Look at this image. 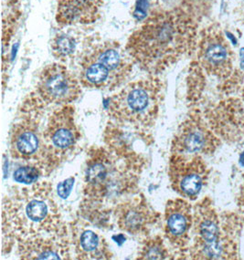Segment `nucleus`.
Segmentation results:
<instances>
[{"label": "nucleus", "instance_id": "f257e3e1", "mask_svg": "<svg viewBox=\"0 0 244 260\" xmlns=\"http://www.w3.org/2000/svg\"><path fill=\"white\" fill-rule=\"evenodd\" d=\"M199 10L194 0L150 14L127 41V52L135 64L150 75H158L196 50L199 40Z\"/></svg>", "mask_w": 244, "mask_h": 260}, {"label": "nucleus", "instance_id": "f03ea898", "mask_svg": "<svg viewBox=\"0 0 244 260\" xmlns=\"http://www.w3.org/2000/svg\"><path fill=\"white\" fill-rule=\"evenodd\" d=\"M144 159L139 154L124 155L110 149L90 150L84 175V201L99 207L109 200L137 188Z\"/></svg>", "mask_w": 244, "mask_h": 260}, {"label": "nucleus", "instance_id": "7ed1b4c3", "mask_svg": "<svg viewBox=\"0 0 244 260\" xmlns=\"http://www.w3.org/2000/svg\"><path fill=\"white\" fill-rule=\"evenodd\" d=\"M2 224L17 239L40 235L68 234L60 218L50 184L42 182L24 187L3 202Z\"/></svg>", "mask_w": 244, "mask_h": 260}, {"label": "nucleus", "instance_id": "20e7f679", "mask_svg": "<svg viewBox=\"0 0 244 260\" xmlns=\"http://www.w3.org/2000/svg\"><path fill=\"white\" fill-rule=\"evenodd\" d=\"M134 64L127 49L117 41L87 39L79 58L81 86L98 90H114L131 76Z\"/></svg>", "mask_w": 244, "mask_h": 260}, {"label": "nucleus", "instance_id": "39448f33", "mask_svg": "<svg viewBox=\"0 0 244 260\" xmlns=\"http://www.w3.org/2000/svg\"><path fill=\"white\" fill-rule=\"evenodd\" d=\"M162 83L157 78L134 81L109 98L106 112L114 123L147 130L159 113Z\"/></svg>", "mask_w": 244, "mask_h": 260}, {"label": "nucleus", "instance_id": "423d86ee", "mask_svg": "<svg viewBox=\"0 0 244 260\" xmlns=\"http://www.w3.org/2000/svg\"><path fill=\"white\" fill-rule=\"evenodd\" d=\"M47 105L34 92L28 95L20 109L21 116L9 134V152L14 159L34 161L46 169L44 130H41V116Z\"/></svg>", "mask_w": 244, "mask_h": 260}, {"label": "nucleus", "instance_id": "0eeeda50", "mask_svg": "<svg viewBox=\"0 0 244 260\" xmlns=\"http://www.w3.org/2000/svg\"><path fill=\"white\" fill-rule=\"evenodd\" d=\"M74 113L71 104L56 109L49 117L44 129L47 170H51L67 159L81 139Z\"/></svg>", "mask_w": 244, "mask_h": 260}, {"label": "nucleus", "instance_id": "6e6552de", "mask_svg": "<svg viewBox=\"0 0 244 260\" xmlns=\"http://www.w3.org/2000/svg\"><path fill=\"white\" fill-rule=\"evenodd\" d=\"M81 82L63 63L47 65L39 76L34 93L45 105H71L81 94Z\"/></svg>", "mask_w": 244, "mask_h": 260}, {"label": "nucleus", "instance_id": "1a4fd4ad", "mask_svg": "<svg viewBox=\"0 0 244 260\" xmlns=\"http://www.w3.org/2000/svg\"><path fill=\"white\" fill-rule=\"evenodd\" d=\"M197 65L210 76L227 79L233 71V54L221 27L211 25L199 33Z\"/></svg>", "mask_w": 244, "mask_h": 260}, {"label": "nucleus", "instance_id": "9d476101", "mask_svg": "<svg viewBox=\"0 0 244 260\" xmlns=\"http://www.w3.org/2000/svg\"><path fill=\"white\" fill-rule=\"evenodd\" d=\"M208 168L200 155L172 153L168 176L172 188L181 198L195 200L207 183Z\"/></svg>", "mask_w": 244, "mask_h": 260}, {"label": "nucleus", "instance_id": "9b49d317", "mask_svg": "<svg viewBox=\"0 0 244 260\" xmlns=\"http://www.w3.org/2000/svg\"><path fill=\"white\" fill-rule=\"evenodd\" d=\"M196 235L191 256L194 258H217L222 255L220 225L211 206L204 200L197 205L193 215Z\"/></svg>", "mask_w": 244, "mask_h": 260}, {"label": "nucleus", "instance_id": "f8f14e48", "mask_svg": "<svg viewBox=\"0 0 244 260\" xmlns=\"http://www.w3.org/2000/svg\"><path fill=\"white\" fill-rule=\"evenodd\" d=\"M216 138L199 116L192 114L176 132L172 142V153L200 155L212 153Z\"/></svg>", "mask_w": 244, "mask_h": 260}, {"label": "nucleus", "instance_id": "ddd939ff", "mask_svg": "<svg viewBox=\"0 0 244 260\" xmlns=\"http://www.w3.org/2000/svg\"><path fill=\"white\" fill-rule=\"evenodd\" d=\"M113 214L118 228L134 236L147 233L159 218V213L150 207L143 194L119 204Z\"/></svg>", "mask_w": 244, "mask_h": 260}, {"label": "nucleus", "instance_id": "4468645a", "mask_svg": "<svg viewBox=\"0 0 244 260\" xmlns=\"http://www.w3.org/2000/svg\"><path fill=\"white\" fill-rule=\"evenodd\" d=\"M18 255L22 259H70L68 234L40 235L20 238Z\"/></svg>", "mask_w": 244, "mask_h": 260}, {"label": "nucleus", "instance_id": "2eb2a0df", "mask_svg": "<svg viewBox=\"0 0 244 260\" xmlns=\"http://www.w3.org/2000/svg\"><path fill=\"white\" fill-rule=\"evenodd\" d=\"M193 215L190 203L182 198L167 201L165 209V236L176 248L185 247L193 226Z\"/></svg>", "mask_w": 244, "mask_h": 260}, {"label": "nucleus", "instance_id": "dca6fc26", "mask_svg": "<svg viewBox=\"0 0 244 260\" xmlns=\"http://www.w3.org/2000/svg\"><path fill=\"white\" fill-rule=\"evenodd\" d=\"M103 0H58L56 21L60 27L89 25L101 17Z\"/></svg>", "mask_w": 244, "mask_h": 260}, {"label": "nucleus", "instance_id": "f3484780", "mask_svg": "<svg viewBox=\"0 0 244 260\" xmlns=\"http://www.w3.org/2000/svg\"><path fill=\"white\" fill-rule=\"evenodd\" d=\"M72 236L77 258L109 259L112 257L105 238L81 222L73 224Z\"/></svg>", "mask_w": 244, "mask_h": 260}, {"label": "nucleus", "instance_id": "a211bd4d", "mask_svg": "<svg viewBox=\"0 0 244 260\" xmlns=\"http://www.w3.org/2000/svg\"><path fill=\"white\" fill-rule=\"evenodd\" d=\"M51 52L60 63H65L74 57L77 50V42L74 37L66 32H59L55 35L50 44Z\"/></svg>", "mask_w": 244, "mask_h": 260}, {"label": "nucleus", "instance_id": "6ab92c4d", "mask_svg": "<svg viewBox=\"0 0 244 260\" xmlns=\"http://www.w3.org/2000/svg\"><path fill=\"white\" fill-rule=\"evenodd\" d=\"M162 238L159 236L145 239L138 252L137 259H167L172 258Z\"/></svg>", "mask_w": 244, "mask_h": 260}, {"label": "nucleus", "instance_id": "aec40b11", "mask_svg": "<svg viewBox=\"0 0 244 260\" xmlns=\"http://www.w3.org/2000/svg\"><path fill=\"white\" fill-rule=\"evenodd\" d=\"M42 174V168L37 165L32 166H25L16 169L13 174V178L15 182L19 184H33L36 183Z\"/></svg>", "mask_w": 244, "mask_h": 260}, {"label": "nucleus", "instance_id": "412c9836", "mask_svg": "<svg viewBox=\"0 0 244 260\" xmlns=\"http://www.w3.org/2000/svg\"><path fill=\"white\" fill-rule=\"evenodd\" d=\"M73 184H74V178L70 177L67 180H65L64 182H62L58 185V194L62 198L66 199L68 198L69 194L72 192Z\"/></svg>", "mask_w": 244, "mask_h": 260}, {"label": "nucleus", "instance_id": "4be33fe9", "mask_svg": "<svg viewBox=\"0 0 244 260\" xmlns=\"http://www.w3.org/2000/svg\"><path fill=\"white\" fill-rule=\"evenodd\" d=\"M147 9H148V1L147 0H138L136 2L134 16L139 20L147 18L148 17Z\"/></svg>", "mask_w": 244, "mask_h": 260}, {"label": "nucleus", "instance_id": "5701e85b", "mask_svg": "<svg viewBox=\"0 0 244 260\" xmlns=\"http://www.w3.org/2000/svg\"><path fill=\"white\" fill-rule=\"evenodd\" d=\"M243 99H244V90H243Z\"/></svg>", "mask_w": 244, "mask_h": 260}]
</instances>
